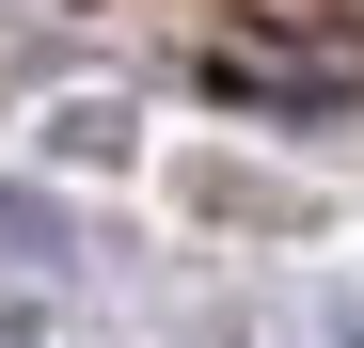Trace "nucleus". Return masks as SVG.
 <instances>
[{
	"label": "nucleus",
	"mask_w": 364,
	"mask_h": 348,
	"mask_svg": "<svg viewBox=\"0 0 364 348\" xmlns=\"http://www.w3.org/2000/svg\"><path fill=\"white\" fill-rule=\"evenodd\" d=\"M0 348H16V332H0Z\"/></svg>",
	"instance_id": "f03ea898"
},
{
	"label": "nucleus",
	"mask_w": 364,
	"mask_h": 348,
	"mask_svg": "<svg viewBox=\"0 0 364 348\" xmlns=\"http://www.w3.org/2000/svg\"><path fill=\"white\" fill-rule=\"evenodd\" d=\"M0 254H64V222H48V206H16V190H0Z\"/></svg>",
	"instance_id": "f257e3e1"
}]
</instances>
